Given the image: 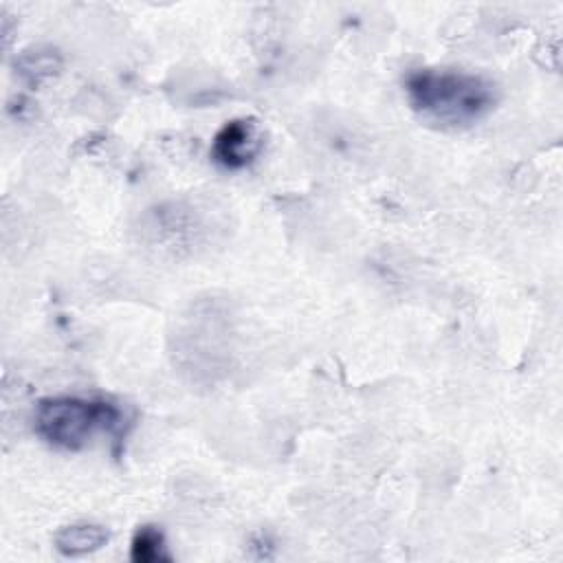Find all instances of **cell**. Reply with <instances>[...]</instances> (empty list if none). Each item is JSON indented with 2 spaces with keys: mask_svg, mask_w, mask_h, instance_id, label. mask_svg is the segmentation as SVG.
<instances>
[{
  "mask_svg": "<svg viewBox=\"0 0 563 563\" xmlns=\"http://www.w3.org/2000/svg\"><path fill=\"white\" fill-rule=\"evenodd\" d=\"M35 431L53 446L77 451L97 433H114L121 427L117 405L101 398L51 396L35 407Z\"/></svg>",
  "mask_w": 563,
  "mask_h": 563,
  "instance_id": "7a4b0ae2",
  "label": "cell"
},
{
  "mask_svg": "<svg viewBox=\"0 0 563 563\" xmlns=\"http://www.w3.org/2000/svg\"><path fill=\"white\" fill-rule=\"evenodd\" d=\"M264 136L253 119H231L213 136L211 158L224 169H242L262 152Z\"/></svg>",
  "mask_w": 563,
  "mask_h": 563,
  "instance_id": "3957f363",
  "label": "cell"
},
{
  "mask_svg": "<svg viewBox=\"0 0 563 563\" xmlns=\"http://www.w3.org/2000/svg\"><path fill=\"white\" fill-rule=\"evenodd\" d=\"M110 534L99 523H70L57 530L55 548L64 556H84L108 543Z\"/></svg>",
  "mask_w": 563,
  "mask_h": 563,
  "instance_id": "277c9868",
  "label": "cell"
},
{
  "mask_svg": "<svg viewBox=\"0 0 563 563\" xmlns=\"http://www.w3.org/2000/svg\"><path fill=\"white\" fill-rule=\"evenodd\" d=\"M411 108L427 121L462 128L486 117L495 101V84L482 75L451 68H418L405 77Z\"/></svg>",
  "mask_w": 563,
  "mask_h": 563,
  "instance_id": "6da1fadb",
  "label": "cell"
},
{
  "mask_svg": "<svg viewBox=\"0 0 563 563\" xmlns=\"http://www.w3.org/2000/svg\"><path fill=\"white\" fill-rule=\"evenodd\" d=\"M130 559L134 563H158L167 561L169 554L165 550V537L156 526H143L134 532L130 543Z\"/></svg>",
  "mask_w": 563,
  "mask_h": 563,
  "instance_id": "5b68a950",
  "label": "cell"
}]
</instances>
